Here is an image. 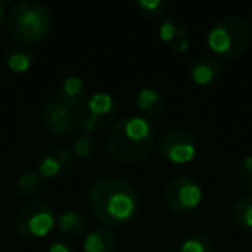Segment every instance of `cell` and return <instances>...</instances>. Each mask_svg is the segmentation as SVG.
<instances>
[{
	"mask_svg": "<svg viewBox=\"0 0 252 252\" xmlns=\"http://www.w3.org/2000/svg\"><path fill=\"white\" fill-rule=\"evenodd\" d=\"M88 207L105 228H119L137 218L140 195L128 180L105 176L88 190Z\"/></svg>",
	"mask_w": 252,
	"mask_h": 252,
	"instance_id": "6da1fadb",
	"label": "cell"
},
{
	"mask_svg": "<svg viewBox=\"0 0 252 252\" xmlns=\"http://www.w3.org/2000/svg\"><path fill=\"white\" fill-rule=\"evenodd\" d=\"M156 144V128L151 119L131 114L114 123L105 138L107 152L119 162L135 164L147 158Z\"/></svg>",
	"mask_w": 252,
	"mask_h": 252,
	"instance_id": "7a4b0ae2",
	"label": "cell"
},
{
	"mask_svg": "<svg viewBox=\"0 0 252 252\" xmlns=\"http://www.w3.org/2000/svg\"><path fill=\"white\" fill-rule=\"evenodd\" d=\"M52 25L54 19L49 7L33 0L18 2L7 14V30L11 36L28 47L47 38Z\"/></svg>",
	"mask_w": 252,
	"mask_h": 252,
	"instance_id": "3957f363",
	"label": "cell"
},
{
	"mask_svg": "<svg viewBox=\"0 0 252 252\" xmlns=\"http://www.w3.org/2000/svg\"><path fill=\"white\" fill-rule=\"evenodd\" d=\"M252 38V26L242 16H228L213 25L207 32L206 42L214 56L235 59L242 56Z\"/></svg>",
	"mask_w": 252,
	"mask_h": 252,
	"instance_id": "277c9868",
	"label": "cell"
},
{
	"mask_svg": "<svg viewBox=\"0 0 252 252\" xmlns=\"http://www.w3.org/2000/svg\"><path fill=\"white\" fill-rule=\"evenodd\" d=\"M57 224V214L54 207L45 200H30L16 213L14 228L23 238H43Z\"/></svg>",
	"mask_w": 252,
	"mask_h": 252,
	"instance_id": "5b68a950",
	"label": "cell"
},
{
	"mask_svg": "<svg viewBox=\"0 0 252 252\" xmlns=\"http://www.w3.org/2000/svg\"><path fill=\"white\" fill-rule=\"evenodd\" d=\"M116 112H118L116 98L107 92H95V94L88 95L83 104L78 107V128H81L85 133L95 135L97 131L104 130L105 126L111 125Z\"/></svg>",
	"mask_w": 252,
	"mask_h": 252,
	"instance_id": "8992f818",
	"label": "cell"
},
{
	"mask_svg": "<svg viewBox=\"0 0 252 252\" xmlns=\"http://www.w3.org/2000/svg\"><path fill=\"white\" fill-rule=\"evenodd\" d=\"M204 190L190 175L173 176L164 189V204L175 214H190L202 204Z\"/></svg>",
	"mask_w": 252,
	"mask_h": 252,
	"instance_id": "52a82bcc",
	"label": "cell"
},
{
	"mask_svg": "<svg viewBox=\"0 0 252 252\" xmlns=\"http://www.w3.org/2000/svg\"><path fill=\"white\" fill-rule=\"evenodd\" d=\"M159 154L164 161L171 164L182 166L189 164L195 159L197 156V142L190 133L182 130H171L166 131L159 138Z\"/></svg>",
	"mask_w": 252,
	"mask_h": 252,
	"instance_id": "ba28073f",
	"label": "cell"
},
{
	"mask_svg": "<svg viewBox=\"0 0 252 252\" xmlns=\"http://www.w3.org/2000/svg\"><path fill=\"white\" fill-rule=\"evenodd\" d=\"M40 118L47 130L59 137H71L78 130L76 111L66 107L57 100H50L43 105Z\"/></svg>",
	"mask_w": 252,
	"mask_h": 252,
	"instance_id": "9c48e42d",
	"label": "cell"
},
{
	"mask_svg": "<svg viewBox=\"0 0 252 252\" xmlns=\"http://www.w3.org/2000/svg\"><path fill=\"white\" fill-rule=\"evenodd\" d=\"M74 168V156L71 149L56 145L45 151L38 159V173L43 180H59Z\"/></svg>",
	"mask_w": 252,
	"mask_h": 252,
	"instance_id": "30bf717a",
	"label": "cell"
},
{
	"mask_svg": "<svg viewBox=\"0 0 252 252\" xmlns=\"http://www.w3.org/2000/svg\"><path fill=\"white\" fill-rule=\"evenodd\" d=\"M159 38L173 52L185 54L190 49V36L185 25L176 18H166L159 25Z\"/></svg>",
	"mask_w": 252,
	"mask_h": 252,
	"instance_id": "8fae6325",
	"label": "cell"
},
{
	"mask_svg": "<svg viewBox=\"0 0 252 252\" xmlns=\"http://www.w3.org/2000/svg\"><path fill=\"white\" fill-rule=\"evenodd\" d=\"M189 74L192 81L199 87H209L223 74V64L213 56L197 57L189 66Z\"/></svg>",
	"mask_w": 252,
	"mask_h": 252,
	"instance_id": "7c38bea8",
	"label": "cell"
},
{
	"mask_svg": "<svg viewBox=\"0 0 252 252\" xmlns=\"http://www.w3.org/2000/svg\"><path fill=\"white\" fill-rule=\"evenodd\" d=\"M85 95H87V88H85L83 78L76 76V74H71V76H66L61 81L59 88H57L56 100L64 104L66 107L73 109V111H78V107L87 98Z\"/></svg>",
	"mask_w": 252,
	"mask_h": 252,
	"instance_id": "4fadbf2b",
	"label": "cell"
},
{
	"mask_svg": "<svg viewBox=\"0 0 252 252\" xmlns=\"http://www.w3.org/2000/svg\"><path fill=\"white\" fill-rule=\"evenodd\" d=\"M135 105H137L138 112L144 118L151 119L159 116L162 111H164V95L158 90L156 87H142L140 90L137 92V97H135Z\"/></svg>",
	"mask_w": 252,
	"mask_h": 252,
	"instance_id": "5bb4252c",
	"label": "cell"
},
{
	"mask_svg": "<svg viewBox=\"0 0 252 252\" xmlns=\"http://www.w3.org/2000/svg\"><path fill=\"white\" fill-rule=\"evenodd\" d=\"M5 67L12 73H26L33 66L35 61V52L28 45H11L2 56Z\"/></svg>",
	"mask_w": 252,
	"mask_h": 252,
	"instance_id": "9a60e30c",
	"label": "cell"
},
{
	"mask_svg": "<svg viewBox=\"0 0 252 252\" xmlns=\"http://www.w3.org/2000/svg\"><path fill=\"white\" fill-rule=\"evenodd\" d=\"M57 228L59 231L64 235V237H81L85 235V231L88 230V221L87 218L83 216L81 213L73 209H66L63 211L61 214H57Z\"/></svg>",
	"mask_w": 252,
	"mask_h": 252,
	"instance_id": "2e32d148",
	"label": "cell"
},
{
	"mask_svg": "<svg viewBox=\"0 0 252 252\" xmlns=\"http://www.w3.org/2000/svg\"><path fill=\"white\" fill-rule=\"evenodd\" d=\"M116 238L109 228H97L83 240V252H116Z\"/></svg>",
	"mask_w": 252,
	"mask_h": 252,
	"instance_id": "e0dca14e",
	"label": "cell"
},
{
	"mask_svg": "<svg viewBox=\"0 0 252 252\" xmlns=\"http://www.w3.org/2000/svg\"><path fill=\"white\" fill-rule=\"evenodd\" d=\"M231 224L237 226L240 231L252 233V193L244 195L233 204L230 211Z\"/></svg>",
	"mask_w": 252,
	"mask_h": 252,
	"instance_id": "ac0fdd59",
	"label": "cell"
},
{
	"mask_svg": "<svg viewBox=\"0 0 252 252\" xmlns=\"http://www.w3.org/2000/svg\"><path fill=\"white\" fill-rule=\"evenodd\" d=\"M45 180L38 175L36 171H26L16 182V192L23 199H35L43 192Z\"/></svg>",
	"mask_w": 252,
	"mask_h": 252,
	"instance_id": "d6986e66",
	"label": "cell"
},
{
	"mask_svg": "<svg viewBox=\"0 0 252 252\" xmlns=\"http://www.w3.org/2000/svg\"><path fill=\"white\" fill-rule=\"evenodd\" d=\"M71 152H73L74 159H81V161H90V159H94L98 152L97 137L90 133H83V135H80V137H76L73 145H71Z\"/></svg>",
	"mask_w": 252,
	"mask_h": 252,
	"instance_id": "ffe728a7",
	"label": "cell"
},
{
	"mask_svg": "<svg viewBox=\"0 0 252 252\" xmlns=\"http://www.w3.org/2000/svg\"><path fill=\"white\" fill-rule=\"evenodd\" d=\"M175 252H214V242L204 233H192L183 238Z\"/></svg>",
	"mask_w": 252,
	"mask_h": 252,
	"instance_id": "44dd1931",
	"label": "cell"
},
{
	"mask_svg": "<svg viewBox=\"0 0 252 252\" xmlns=\"http://www.w3.org/2000/svg\"><path fill=\"white\" fill-rule=\"evenodd\" d=\"M135 7H137V11L144 18L156 19V18H161L168 11L169 2H166V0H137Z\"/></svg>",
	"mask_w": 252,
	"mask_h": 252,
	"instance_id": "7402d4cb",
	"label": "cell"
},
{
	"mask_svg": "<svg viewBox=\"0 0 252 252\" xmlns=\"http://www.w3.org/2000/svg\"><path fill=\"white\" fill-rule=\"evenodd\" d=\"M237 178L245 190L252 192V154H245L240 159L237 166Z\"/></svg>",
	"mask_w": 252,
	"mask_h": 252,
	"instance_id": "603a6c76",
	"label": "cell"
},
{
	"mask_svg": "<svg viewBox=\"0 0 252 252\" xmlns=\"http://www.w3.org/2000/svg\"><path fill=\"white\" fill-rule=\"evenodd\" d=\"M47 252H74V247L66 237H56L49 244Z\"/></svg>",
	"mask_w": 252,
	"mask_h": 252,
	"instance_id": "cb8c5ba5",
	"label": "cell"
},
{
	"mask_svg": "<svg viewBox=\"0 0 252 252\" xmlns=\"http://www.w3.org/2000/svg\"><path fill=\"white\" fill-rule=\"evenodd\" d=\"M7 2L5 0H0V26H2V23L5 21V18H7Z\"/></svg>",
	"mask_w": 252,
	"mask_h": 252,
	"instance_id": "d4e9b609",
	"label": "cell"
}]
</instances>
